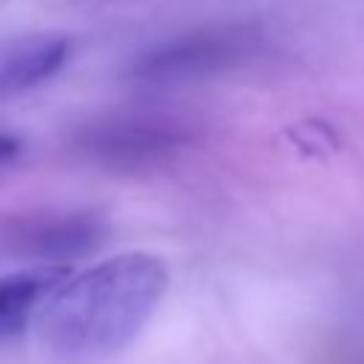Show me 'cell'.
Segmentation results:
<instances>
[{"mask_svg": "<svg viewBox=\"0 0 364 364\" xmlns=\"http://www.w3.org/2000/svg\"><path fill=\"white\" fill-rule=\"evenodd\" d=\"M17 154H20V139L11 136V134H3V131H0V168L9 165V162H14Z\"/></svg>", "mask_w": 364, "mask_h": 364, "instance_id": "cell-7", "label": "cell"}, {"mask_svg": "<svg viewBox=\"0 0 364 364\" xmlns=\"http://www.w3.org/2000/svg\"><path fill=\"white\" fill-rule=\"evenodd\" d=\"M259 34L247 26H216L173 37L162 46L142 51L128 74L142 82H191L236 68L253 57Z\"/></svg>", "mask_w": 364, "mask_h": 364, "instance_id": "cell-2", "label": "cell"}, {"mask_svg": "<svg viewBox=\"0 0 364 364\" xmlns=\"http://www.w3.org/2000/svg\"><path fill=\"white\" fill-rule=\"evenodd\" d=\"M188 131L171 119L125 117L102 119L82 128L77 136L80 151L102 168L114 171H145L165 165L188 145Z\"/></svg>", "mask_w": 364, "mask_h": 364, "instance_id": "cell-3", "label": "cell"}, {"mask_svg": "<svg viewBox=\"0 0 364 364\" xmlns=\"http://www.w3.org/2000/svg\"><path fill=\"white\" fill-rule=\"evenodd\" d=\"M68 276L63 264H34L0 276V341L20 336Z\"/></svg>", "mask_w": 364, "mask_h": 364, "instance_id": "cell-6", "label": "cell"}, {"mask_svg": "<svg viewBox=\"0 0 364 364\" xmlns=\"http://www.w3.org/2000/svg\"><path fill=\"white\" fill-rule=\"evenodd\" d=\"M105 233L108 225L97 210H31L0 225V242L6 250L43 259V264L88 256L102 245Z\"/></svg>", "mask_w": 364, "mask_h": 364, "instance_id": "cell-4", "label": "cell"}, {"mask_svg": "<svg viewBox=\"0 0 364 364\" xmlns=\"http://www.w3.org/2000/svg\"><path fill=\"white\" fill-rule=\"evenodd\" d=\"M168 290V264L145 250L117 253L68 276L43 304V347L65 364H91L125 350Z\"/></svg>", "mask_w": 364, "mask_h": 364, "instance_id": "cell-1", "label": "cell"}, {"mask_svg": "<svg viewBox=\"0 0 364 364\" xmlns=\"http://www.w3.org/2000/svg\"><path fill=\"white\" fill-rule=\"evenodd\" d=\"M65 37H20L0 46V100L17 97L48 77H54L68 60Z\"/></svg>", "mask_w": 364, "mask_h": 364, "instance_id": "cell-5", "label": "cell"}]
</instances>
